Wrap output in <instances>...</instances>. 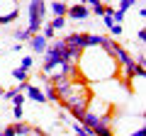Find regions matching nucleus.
Segmentation results:
<instances>
[{
    "label": "nucleus",
    "mask_w": 146,
    "mask_h": 136,
    "mask_svg": "<svg viewBox=\"0 0 146 136\" xmlns=\"http://www.w3.org/2000/svg\"><path fill=\"white\" fill-rule=\"evenodd\" d=\"M112 22H115V24L124 22V12H122V10H115V12H112Z\"/></svg>",
    "instance_id": "obj_16"
},
{
    "label": "nucleus",
    "mask_w": 146,
    "mask_h": 136,
    "mask_svg": "<svg viewBox=\"0 0 146 136\" xmlns=\"http://www.w3.org/2000/svg\"><path fill=\"white\" fill-rule=\"evenodd\" d=\"M0 136H15V129H12V124H7L5 129L0 131Z\"/></svg>",
    "instance_id": "obj_19"
},
{
    "label": "nucleus",
    "mask_w": 146,
    "mask_h": 136,
    "mask_svg": "<svg viewBox=\"0 0 146 136\" xmlns=\"http://www.w3.org/2000/svg\"><path fill=\"white\" fill-rule=\"evenodd\" d=\"M27 15H29V34H39L44 24V17H46V0H29V5H27Z\"/></svg>",
    "instance_id": "obj_1"
},
{
    "label": "nucleus",
    "mask_w": 146,
    "mask_h": 136,
    "mask_svg": "<svg viewBox=\"0 0 146 136\" xmlns=\"http://www.w3.org/2000/svg\"><path fill=\"white\" fill-rule=\"evenodd\" d=\"M66 17H68V20H78V22H83V20H88V17H90V10H88L85 5H78V3H76V5H68Z\"/></svg>",
    "instance_id": "obj_2"
},
{
    "label": "nucleus",
    "mask_w": 146,
    "mask_h": 136,
    "mask_svg": "<svg viewBox=\"0 0 146 136\" xmlns=\"http://www.w3.org/2000/svg\"><path fill=\"white\" fill-rule=\"evenodd\" d=\"M117 3H119V0H117Z\"/></svg>",
    "instance_id": "obj_27"
},
{
    "label": "nucleus",
    "mask_w": 146,
    "mask_h": 136,
    "mask_svg": "<svg viewBox=\"0 0 146 136\" xmlns=\"http://www.w3.org/2000/svg\"><path fill=\"white\" fill-rule=\"evenodd\" d=\"M102 42V34H85V49H98Z\"/></svg>",
    "instance_id": "obj_9"
},
{
    "label": "nucleus",
    "mask_w": 146,
    "mask_h": 136,
    "mask_svg": "<svg viewBox=\"0 0 146 136\" xmlns=\"http://www.w3.org/2000/svg\"><path fill=\"white\" fill-rule=\"evenodd\" d=\"M10 102H12V107H22V105H25V102H27V97H25V92H17L15 97L10 100Z\"/></svg>",
    "instance_id": "obj_14"
},
{
    "label": "nucleus",
    "mask_w": 146,
    "mask_h": 136,
    "mask_svg": "<svg viewBox=\"0 0 146 136\" xmlns=\"http://www.w3.org/2000/svg\"><path fill=\"white\" fill-rule=\"evenodd\" d=\"M110 34H112V39L122 37V24H112V27H110Z\"/></svg>",
    "instance_id": "obj_17"
},
{
    "label": "nucleus",
    "mask_w": 146,
    "mask_h": 136,
    "mask_svg": "<svg viewBox=\"0 0 146 136\" xmlns=\"http://www.w3.org/2000/svg\"><path fill=\"white\" fill-rule=\"evenodd\" d=\"M46 7L51 10V15H54V17H66V10H68V5H66V3H58V0L49 3Z\"/></svg>",
    "instance_id": "obj_7"
},
{
    "label": "nucleus",
    "mask_w": 146,
    "mask_h": 136,
    "mask_svg": "<svg viewBox=\"0 0 146 136\" xmlns=\"http://www.w3.org/2000/svg\"><path fill=\"white\" fill-rule=\"evenodd\" d=\"M102 22H105V27H107V29H110V27H112V24H115V22H112V17H110V15H102Z\"/></svg>",
    "instance_id": "obj_20"
},
{
    "label": "nucleus",
    "mask_w": 146,
    "mask_h": 136,
    "mask_svg": "<svg viewBox=\"0 0 146 136\" xmlns=\"http://www.w3.org/2000/svg\"><path fill=\"white\" fill-rule=\"evenodd\" d=\"M136 39H139V42H144V39H146V32L139 29V32H136Z\"/></svg>",
    "instance_id": "obj_22"
},
{
    "label": "nucleus",
    "mask_w": 146,
    "mask_h": 136,
    "mask_svg": "<svg viewBox=\"0 0 146 136\" xmlns=\"http://www.w3.org/2000/svg\"><path fill=\"white\" fill-rule=\"evenodd\" d=\"M76 3H78V5H85V0H76Z\"/></svg>",
    "instance_id": "obj_23"
},
{
    "label": "nucleus",
    "mask_w": 146,
    "mask_h": 136,
    "mask_svg": "<svg viewBox=\"0 0 146 136\" xmlns=\"http://www.w3.org/2000/svg\"><path fill=\"white\" fill-rule=\"evenodd\" d=\"M134 3H136V0H119V7H117V10H122V12L127 15V10L134 7Z\"/></svg>",
    "instance_id": "obj_15"
},
{
    "label": "nucleus",
    "mask_w": 146,
    "mask_h": 136,
    "mask_svg": "<svg viewBox=\"0 0 146 136\" xmlns=\"http://www.w3.org/2000/svg\"><path fill=\"white\" fill-rule=\"evenodd\" d=\"M27 44H29V49L34 53H44V51H46V46H49V42L42 37V34H32V37L27 39Z\"/></svg>",
    "instance_id": "obj_4"
},
{
    "label": "nucleus",
    "mask_w": 146,
    "mask_h": 136,
    "mask_svg": "<svg viewBox=\"0 0 146 136\" xmlns=\"http://www.w3.org/2000/svg\"><path fill=\"white\" fill-rule=\"evenodd\" d=\"M63 44H66L68 49H80V51H83L85 49V34L83 32H71L68 37H63Z\"/></svg>",
    "instance_id": "obj_3"
},
{
    "label": "nucleus",
    "mask_w": 146,
    "mask_h": 136,
    "mask_svg": "<svg viewBox=\"0 0 146 136\" xmlns=\"http://www.w3.org/2000/svg\"><path fill=\"white\" fill-rule=\"evenodd\" d=\"M12 78H15V80H20V83H27V78H29V71H25V68H20V66H17L15 71H12Z\"/></svg>",
    "instance_id": "obj_10"
},
{
    "label": "nucleus",
    "mask_w": 146,
    "mask_h": 136,
    "mask_svg": "<svg viewBox=\"0 0 146 136\" xmlns=\"http://www.w3.org/2000/svg\"><path fill=\"white\" fill-rule=\"evenodd\" d=\"M49 24L54 27V32H58V29H63V27H66V17H54Z\"/></svg>",
    "instance_id": "obj_12"
},
{
    "label": "nucleus",
    "mask_w": 146,
    "mask_h": 136,
    "mask_svg": "<svg viewBox=\"0 0 146 136\" xmlns=\"http://www.w3.org/2000/svg\"><path fill=\"white\" fill-rule=\"evenodd\" d=\"M25 97H27V100H32V102H36V105L46 102V100H44L42 88H36V85H27V90H25Z\"/></svg>",
    "instance_id": "obj_5"
},
{
    "label": "nucleus",
    "mask_w": 146,
    "mask_h": 136,
    "mask_svg": "<svg viewBox=\"0 0 146 136\" xmlns=\"http://www.w3.org/2000/svg\"><path fill=\"white\" fill-rule=\"evenodd\" d=\"M85 136H95V134H93V131H88V134H85Z\"/></svg>",
    "instance_id": "obj_24"
},
{
    "label": "nucleus",
    "mask_w": 146,
    "mask_h": 136,
    "mask_svg": "<svg viewBox=\"0 0 146 136\" xmlns=\"http://www.w3.org/2000/svg\"><path fill=\"white\" fill-rule=\"evenodd\" d=\"M80 49H68L66 46V51H63V63H71V66H78V61H80Z\"/></svg>",
    "instance_id": "obj_6"
},
{
    "label": "nucleus",
    "mask_w": 146,
    "mask_h": 136,
    "mask_svg": "<svg viewBox=\"0 0 146 136\" xmlns=\"http://www.w3.org/2000/svg\"><path fill=\"white\" fill-rule=\"evenodd\" d=\"M127 136H146V129H144V126H139L134 134H127Z\"/></svg>",
    "instance_id": "obj_21"
},
{
    "label": "nucleus",
    "mask_w": 146,
    "mask_h": 136,
    "mask_svg": "<svg viewBox=\"0 0 146 136\" xmlns=\"http://www.w3.org/2000/svg\"><path fill=\"white\" fill-rule=\"evenodd\" d=\"M29 37H32V34H29V29H27V27H25V29H17V32H15V39H17V44H20V42H27Z\"/></svg>",
    "instance_id": "obj_11"
},
{
    "label": "nucleus",
    "mask_w": 146,
    "mask_h": 136,
    "mask_svg": "<svg viewBox=\"0 0 146 136\" xmlns=\"http://www.w3.org/2000/svg\"><path fill=\"white\" fill-rule=\"evenodd\" d=\"M12 117H15L17 121H22V117H25V110H22V107H12Z\"/></svg>",
    "instance_id": "obj_18"
},
{
    "label": "nucleus",
    "mask_w": 146,
    "mask_h": 136,
    "mask_svg": "<svg viewBox=\"0 0 146 136\" xmlns=\"http://www.w3.org/2000/svg\"><path fill=\"white\" fill-rule=\"evenodd\" d=\"M0 114H3V110H0Z\"/></svg>",
    "instance_id": "obj_26"
},
{
    "label": "nucleus",
    "mask_w": 146,
    "mask_h": 136,
    "mask_svg": "<svg viewBox=\"0 0 146 136\" xmlns=\"http://www.w3.org/2000/svg\"><path fill=\"white\" fill-rule=\"evenodd\" d=\"M0 100H3V88H0Z\"/></svg>",
    "instance_id": "obj_25"
},
{
    "label": "nucleus",
    "mask_w": 146,
    "mask_h": 136,
    "mask_svg": "<svg viewBox=\"0 0 146 136\" xmlns=\"http://www.w3.org/2000/svg\"><path fill=\"white\" fill-rule=\"evenodd\" d=\"M12 129H15V136H32V126L27 121H15Z\"/></svg>",
    "instance_id": "obj_8"
},
{
    "label": "nucleus",
    "mask_w": 146,
    "mask_h": 136,
    "mask_svg": "<svg viewBox=\"0 0 146 136\" xmlns=\"http://www.w3.org/2000/svg\"><path fill=\"white\" fill-rule=\"evenodd\" d=\"M32 66H34V58H32V56H22V58H20V68L32 71Z\"/></svg>",
    "instance_id": "obj_13"
}]
</instances>
